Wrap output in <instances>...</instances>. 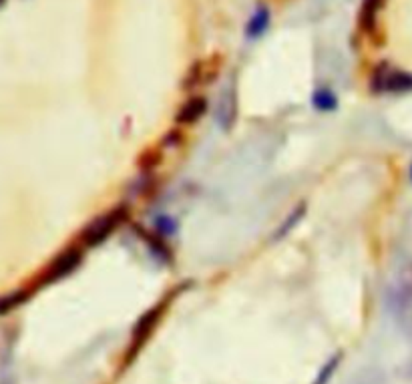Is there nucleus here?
Masks as SVG:
<instances>
[{"label":"nucleus","instance_id":"obj_3","mask_svg":"<svg viewBox=\"0 0 412 384\" xmlns=\"http://www.w3.org/2000/svg\"><path fill=\"white\" fill-rule=\"evenodd\" d=\"M81 262H83V250L81 248H69L67 251H63L51 264V268L44 272V284H53L56 280L69 276L71 272H75L79 268Z\"/></svg>","mask_w":412,"mask_h":384},{"label":"nucleus","instance_id":"obj_11","mask_svg":"<svg viewBox=\"0 0 412 384\" xmlns=\"http://www.w3.org/2000/svg\"><path fill=\"white\" fill-rule=\"evenodd\" d=\"M304 215H306V206H298V208H296V212L292 213V215H290V217H288V219H286V222L281 224L280 230L276 231L274 240H280V237H283L286 233H290V231H292L294 228H296V226H298V222H300Z\"/></svg>","mask_w":412,"mask_h":384},{"label":"nucleus","instance_id":"obj_17","mask_svg":"<svg viewBox=\"0 0 412 384\" xmlns=\"http://www.w3.org/2000/svg\"><path fill=\"white\" fill-rule=\"evenodd\" d=\"M411 179H412V165H411Z\"/></svg>","mask_w":412,"mask_h":384},{"label":"nucleus","instance_id":"obj_5","mask_svg":"<svg viewBox=\"0 0 412 384\" xmlns=\"http://www.w3.org/2000/svg\"><path fill=\"white\" fill-rule=\"evenodd\" d=\"M207 111V101L204 97H191L188 103L179 109L175 117L177 125H193L197 119H201Z\"/></svg>","mask_w":412,"mask_h":384},{"label":"nucleus","instance_id":"obj_2","mask_svg":"<svg viewBox=\"0 0 412 384\" xmlns=\"http://www.w3.org/2000/svg\"><path fill=\"white\" fill-rule=\"evenodd\" d=\"M370 89L374 93H409L412 91V73L394 71L386 62H382L372 75Z\"/></svg>","mask_w":412,"mask_h":384},{"label":"nucleus","instance_id":"obj_9","mask_svg":"<svg viewBox=\"0 0 412 384\" xmlns=\"http://www.w3.org/2000/svg\"><path fill=\"white\" fill-rule=\"evenodd\" d=\"M28 296H31V294H28L26 290H17V292H13V294H8V296H2V298H0V316L13 312V310L19 308L20 304H24V302L28 300Z\"/></svg>","mask_w":412,"mask_h":384},{"label":"nucleus","instance_id":"obj_8","mask_svg":"<svg viewBox=\"0 0 412 384\" xmlns=\"http://www.w3.org/2000/svg\"><path fill=\"white\" fill-rule=\"evenodd\" d=\"M236 109H238V103H236V93H227V105L222 99V105H220V111H217V119L222 123V127L225 129H231L233 121H236Z\"/></svg>","mask_w":412,"mask_h":384},{"label":"nucleus","instance_id":"obj_15","mask_svg":"<svg viewBox=\"0 0 412 384\" xmlns=\"http://www.w3.org/2000/svg\"><path fill=\"white\" fill-rule=\"evenodd\" d=\"M384 4H386V0H364V4H362V6H368V8H372V10L378 12Z\"/></svg>","mask_w":412,"mask_h":384},{"label":"nucleus","instance_id":"obj_6","mask_svg":"<svg viewBox=\"0 0 412 384\" xmlns=\"http://www.w3.org/2000/svg\"><path fill=\"white\" fill-rule=\"evenodd\" d=\"M270 20H272V15H270L267 6L256 8V12L252 15V19L247 20V24H245V37L247 39H260L263 33L267 31Z\"/></svg>","mask_w":412,"mask_h":384},{"label":"nucleus","instance_id":"obj_4","mask_svg":"<svg viewBox=\"0 0 412 384\" xmlns=\"http://www.w3.org/2000/svg\"><path fill=\"white\" fill-rule=\"evenodd\" d=\"M161 310L163 306H153L145 314V316H141L139 318V322H137V326L133 330V344H131V354H137V350L141 348V344L149 338V334L153 332V328L157 326V322H159V316H161Z\"/></svg>","mask_w":412,"mask_h":384},{"label":"nucleus","instance_id":"obj_12","mask_svg":"<svg viewBox=\"0 0 412 384\" xmlns=\"http://www.w3.org/2000/svg\"><path fill=\"white\" fill-rule=\"evenodd\" d=\"M340 360H342V354H338V356H332L326 365H324V368H320V374L316 376V381H314V384H328L330 383V378H332V374L336 372L338 365H340Z\"/></svg>","mask_w":412,"mask_h":384},{"label":"nucleus","instance_id":"obj_16","mask_svg":"<svg viewBox=\"0 0 412 384\" xmlns=\"http://www.w3.org/2000/svg\"><path fill=\"white\" fill-rule=\"evenodd\" d=\"M4 4H6V0H0V8H2Z\"/></svg>","mask_w":412,"mask_h":384},{"label":"nucleus","instance_id":"obj_10","mask_svg":"<svg viewBox=\"0 0 412 384\" xmlns=\"http://www.w3.org/2000/svg\"><path fill=\"white\" fill-rule=\"evenodd\" d=\"M141 237L145 240V244L149 246L151 250H153V253L157 256V258H163L165 262H169L171 260V251H169V248L157 237V235H151V233H147V231H141Z\"/></svg>","mask_w":412,"mask_h":384},{"label":"nucleus","instance_id":"obj_14","mask_svg":"<svg viewBox=\"0 0 412 384\" xmlns=\"http://www.w3.org/2000/svg\"><path fill=\"white\" fill-rule=\"evenodd\" d=\"M155 226H157L159 233H163V235L175 233V222H173L169 215H159V217L155 219Z\"/></svg>","mask_w":412,"mask_h":384},{"label":"nucleus","instance_id":"obj_1","mask_svg":"<svg viewBox=\"0 0 412 384\" xmlns=\"http://www.w3.org/2000/svg\"><path fill=\"white\" fill-rule=\"evenodd\" d=\"M127 215H129V210L125 206H119L113 212H107L105 215L97 217L93 224H89V228L83 231V235H81L83 244L85 246H99V244H103L113 231L117 230L127 219Z\"/></svg>","mask_w":412,"mask_h":384},{"label":"nucleus","instance_id":"obj_13","mask_svg":"<svg viewBox=\"0 0 412 384\" xmlns=\"http://www.w3.org/2000/svg\"><path fill=\"white\" fill-rule=\"evenodd\" d=\"M358 24L364 33H372L376 28V10L362 6L360 8V17H358Z\"/></svg>","mask_w":412,"mask_h":384},{"label":"nucleus","instance_id":"obj_7","mask_svg":"<svg viewBox=\"0 0 412 384\" xmlns=\"http://www.w3.org/2000/svg\"><path fill=\"white\" fill-rule=\"evenodd\" d=\"M312 105L316 111H324V113H332L338 109V97L334 95V91L330 89H318L312 95Z\"/></svg>","mask_w":412,"mask_h":384}]
</instances>
